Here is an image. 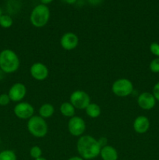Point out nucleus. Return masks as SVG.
I'll list each match as a JSON object with an SVG mask.
<instances>
[{"mask_svg":"<svg viewBox=\"0 0 159 160\" xmlns=\"http://www.w3.org/2000/svg\"><path fill=\"white\" fill-rule=\"evenodd\" d=\"M26 94V88L23 84L20 82L15 83L9 88L8 95L10 100L14 102H20L25 98Z\"/></svg>","mask_w":159,"mask_h":160,"instance_id":"1a4fd4ad","label":"nucleus"},{"mask_svg":"<svg viewBox=\"0 0 159 160\" xmlns=\"http://www.w3.org/2000/svg\"><path fill=\"white\" fill-rule=\"evenodd\" d=\"M38 112L39 116L45 120V119L52 117L55 112V108L50 103H45V104L41 105V107L39 108Z\"/></svg>","mask_w":159,"mask_h":160,"instance_id":"2eb2a0df","label":"nucleus"},{"mask_svg":"<svg viewBox=\"0 0 159 160\" xmlns=\"http://www.w3.org/2000/svg\"><path fill=\"white\" fill-rule=\"evenodd\" d=\"M68 160H84L83 158H81L80 156H73V157L70 158Z\"/></svg>","mask_w":159,"mask_h":160,"instance_id":"bb28decb","label":"nucleus"},{"mask_svg":"<svg viewBox=\"0 0 159 160\" xmlns=\"http://www.w3.org/2000/svg\"><path fill=\"white\" fill-rule=\"evenodd\" d=\"M13 112L16 117L20 120H29L34 116V109L29 102H20L14 106Z\"/></svg>","mask_w":159,"mask_h":160,"instance_id":"6e6552de","label":"nucleus"},{"mask_svg":"<svg viewBox=\"0 0 159 160\" xmlns=\"http://www.w3.org/2000/svg\"><path fill=\"white\" fill-rule=\"evenodd\" d=\"M137 104L144 110H150L155 106L156 99L152 93L144 92L137 98Z\"/></svg>","mask_w":159,"mask_h":160,"instance_id":"f8f14e48","label":"nucleus"},{"mask_svg":"<svg viewBox=\"0 0 159 160\" xmlns=\"http://www.w3.org/2000/svg\"><path fill=\"white\" fill-rule=\"evenodd\" d=\"M4 74H5L4 72H3L2 70H0V81H1V80L3 78V77H4Z\"/></svg>","mask_w":159,"mask_h":160,"instance_id":"c756f323","label":"nucleus"},{"mask_svg":"<svg viewBox=\"0 0 159 160\" xmlns=\"http://www.w3.org/2000/svg\"><path fill=\"white\" fill-rule=\"evenodd\" d=\"M2 15V8L0 7V17H1Z\"/></svg>","mask_w":159,"mask_h":160,"instance_id":"2f4dec72","label":"nucleus"},{"mask_svg":"<svg viewBox=\"0 0 159 160\" xmlns=\"http://www.w3.org/2000/svg\"><path fill=\"white\" fill-rule=\"evenodd\" d=\"M79 44V38L73 32L65 33L61 37L60 45L63 49L66 51H72L77 47Z\"/></svg>","mask_w":159,"mask_h":160,"instance_id":"9b49d317","label":"nucleus"},{"mask_svg":"<svg viewBox=\"0 0 159 160\" xmlns=\"http://www.w3.org/2000/svg\"><path fill=\"white\" fill-rule=\"evenodd\" d=\"M86 113L90 118H97V117H99L101 115V109L100 108V106H98L97 103H93L90 102V104L87 106V107L85 109Z\"/></svg>","mask_w":159,"mask_h":160,"instance_id":"f3484780","label":"nucleus"},{"mask_svg":"<svg viewBox=\"0 0 159 160\" xmlns=\"http://www.w3.org/2000/svg\"><path fill=\"white\" fill-rule=\"evenodd\" d=\"M0 160H17V155L12 150H4L0 152Z\"/></svg>","mask_w":159,"mask_h":160,"instance_id":"a211bd4d","label":"nucleus"},{"mask_svg":"<svg viewBox=\"0 0 159 160\" xmlns=\"http://www.w3.org/2000/svg\"><path fill=\"white\" fill-rule=\"evenodd\" d=\"M40 1H41V4L47 5V4H49V3H51L53 0H40Z\"/></svg>","mask_w":159,"mask_h":160,"instance_id":"cd10ccee","label":"nucleus"},{"mask_svg":"<svg viewBox=\"0 0 159 160\" xmlns=\"http://www.w3.org/2000/svg\"><path fill=\"white\" fill-rule=\"evenodd\" d=\"M112 91L116 96L127 97L133 92V84L127 78H119L112 84Z\"/></svg>","mask_w":159,"mask_h":160,"instance_id":"39448f33","label":"nucleus"},{"mask_svg":"<svg viewBox=\"0 0 159 160\" xmlns=\"http://www.w3.org/2000/svg\"><path fill=\"white\" fill-rule=\"evenodd\" d=\"M70 103L75 109H85L90 103V98L88 94L82 90L74 91L70 95Z\"/></svg>","mask_w":159,"mask_h":160,"instance_id":"423d86ee","label":"nucleus"},{"mask_svg":"<svg viewBox=\"0 0 159 160\" xmlns=\"http://www.w3.org/2000/svg\"><path fill=\"white\" fill-rule=\"evenodd\" d=\"M13 23L12 17L9 15H2L0 17V26L3 28H9Z\"/></svg>","mask_w":159,"mask_h":160,"instance_id":"6ab92c4d","label":"nucleus"},{"mask_svg":"<svg viewBox=\"0 0 159 160\" xmlns=\"http://www.w3.org/2000/svg\"><path fill=\"white\" fill-rule=\"evenodd\" d=\"M20 59L12 49L6 48L0 52V70L5 73H15L20 67Z\"/></svg>","mask_w":159,"mask_h":160,"instance_id":"f03ea898","label":"nucleus"},{"mask_svg":"<svg viewBox=\"0 0 159 160\" xmlns=\"http://www.w3.org/2000/svg\"><path fill=\"white\" fill-rule=\"evenodd\" d=\"M98 142H99V144H100V145H101V148L104 146H105V145H106V143H107V139L104 138H101L98 140Z\"/></svg>","mask_w":159,"mask_h":160,"instance_id":"393cba45","label":"nucleus"},{"mask_svg":"<svg viewBox=\"0 0 159 160\" xmlns=\"http://www.w3.org/2000/svg\"><path fill=\"white\" fill-rule=\"evenodd\" d=\"M34 160H47V159H45V158H43V157H40V158H38V159H36Z\"/></svg>","mask_w":159,"mask_h":160,"instance_id":"7c9ffc66","label":"nucleus"},{"mask_svg":"<svg viewBox=\"0 0 159 160\" xmlns=\"http://www.w3.org/2000/svg\"><path fill=\"white\" fill-rule=\"evenodd\" d=\"M152 94L155 98L156 101H159V82L155 84V85L153 88Z\"/></svg>","mask_w":159,"mask_h":160,"instance_id":"b1692460","label":"nucleus"},{"mask_svg":"<svg viewBox=\"0 0 159 160\" xmlns=\"http://www.w3.org/2000/svg\"><path fill=\"white\" fill-rule=\"evenodd\" d=\"M65 2H67L68 4H74L76 2V0H65Z\"/></svg>","mask_w":159,"mask_h":160,"instance_id":"c85d7f7f","label":"nucleus"},{"mask_svg":"<svg viewBox=\"0 0 159 160\" xmlns=\"http://www.w3.org/2000/svg\"><path fill=\"white\" fill-rule=\"evenodd\" d=\"M88 2L90 4L94 5V6H97V5L100 4L102 2V0H88Z\"/></svg>","mask_w":159,"mask_h":160,"instance_id":"a878e982","label":"nucleus"},{"mask_svg":"<svg viewBox=\"0 0 159 160\" xmlns=\"http://www.w3.org/2000/svg\"><path fill=\"white\" fill-rule=\"evenodd\" d=\"M30 155H31V157L34 159L41 157L42 156L41 148L39 146H37V145H34V146H33L32 148L30 149Z\"/></svg>","mask_w":159,"mask_h":160,"instance_id":"aec40b11","label":"nucleus"},{"mask_svg":"<svg viewBox=\"0 0 159 160\" xmlns=\"http://www.w3.org/2000/svg\"><path fill=\"white\" fill-rule=\"evenodd\" d=\"M150 51L154 56L159 57V44L157 42H152L150 45Z\"/></svg>","mask_w":159,"mask_h":160,"instance_id":"5701e85b","label":"nucleus"},{"mask_svg":"<svg viewBox=\"0 0 159 160\" xmlns=\"http://www.w3.org/2000/svg\"><path fill=\"white\" fill-rule=\"evenodd\" d=\"M149 67L153 73H159V57L153 59L150 63Z\"/></svg>","mask_w":159,"mask_h":160,"instance_id":"412c9836","label":"nucleus"},{"mask_svg":"<svg viewBox=\"0 0 159 160\" xmlns=\"http://www.w3.org/2000/svg\"><path fill=\"white\" fill-rule=\"evenodd\" d=\"M31 77L36 81H45L49 74V70L46 65L40 62H34L30 68Z\"/></svg>","mask_w":159,"mask_h":160,"instance_id":"9d476101","label":"nucleus"},{"mask_svg":"<svg viewBox=\"0 0 159 160\" xmlns=\"http://www.w3.org/2000/svg\"><path fill=\"white\" fill-rule=\"evenodd\" d=\"M100 156L102 160H117L118 152L113 146L105 145L101 148Z\"/></svg>","mask_w":159,"mask_h":160,"instance_id":"4468645a","label":"nucleus"},{"mask_svg":"<svg viewBox=\"0 0 159 160\" xmlns=\"http://www.w3.org/2000/svg\"><path fill=\"white\" fill-rule=\"evenodd\" d=\"M134 131L138 134H144L150 128V120L145 116H139L134 120L133 124Z\"/></svg>","mask_w":159,"mask_h":160,"instance_id":"ddd939ff","label":"nucleus"},{"mask_svg":"<svg viewBox=\"0 0 159 160\" xmlns=\"http://www.w3.org/2000/svg\"><path fill=\"white\" fill-rule=\"evenodd\" d=\"M50 18V10L46 5L40 4L34 8L31 13L30 20L35 28H43L48 23Z\"/></svg>","mask_w":159,"mask_h":160,"instance_id":"20e7f679","label":"nucleus"},{"mask_svg":"<svg viewBox=\"0 0 159 160\" xmlns=\"http://www.w3.org/2000/svg\"><path fill=\"white\" fill-rule=\"evenodd\" d=\"M10 102V98H9L8 94H1L0 95V106H6L9 104Z\"/></svg>","mask_w":159,"mask_h":160,"instance_id":"4be33fe9","label":"nucleus"},{"mask_svg":"<svg viewBox=\"0 0 159 160\" xmlns=\"http://www.w3.org/2000/svg\"><path fill=\"white\" fill-rule=\"evenodd\" d=\"M27 130L34 137L41 138L46 136L48 126L45 120L40 116H33L27 121Z\"/></svg>","mask_w":159,"mask_h":160,"instance_id":"7ed1b4c3","label":"nucleus"},{"mask_svg":"<svg viewBox=\"0 0 159 160\" xmlns=\"http://www.w3.org/2000/svg\"><path fill=\"white\" fill-rule=\"evenodd\" d=\"M75 107L73 106V105L68 102H63L61 104L60 108H59V110H60V112L62 113V116L65 117H74L75 116Z\"/></svg>","mask_w":159,"mask_h":160,"instance_id":"dca6fc26","label":"nucleus"},{"mask_svg":"<svg viewBox=\"0 0 159 160\" xmlns=\"http://www.w3.org/2000/svg\"><path fill=\"white\" fill-rule=\"evenodd\" d=\"M98 140L90 135H82L76 143V149L84 159H93L98 157L101 152Z\"/></svg>","mask_w":159,"mask_h":160,"instance_id":"f257e3e1","label":"nucleus"},{"mask_svg":"<svg viewBox=\"0 0 159 160\" xmlns=\"http://www.w3.org/2000/svg\"><path fill=\"white\" fill-rule=\"evenodd\" d=\"M68 130L70 134L74 137H81L85 132L86 123L80 117L74 116L68 122Z\"/></svg>","mask_w":159,"mask_h":160,"instance_id":"0eeeda50","label":"nucleus"}]
</instances>
